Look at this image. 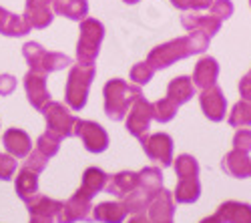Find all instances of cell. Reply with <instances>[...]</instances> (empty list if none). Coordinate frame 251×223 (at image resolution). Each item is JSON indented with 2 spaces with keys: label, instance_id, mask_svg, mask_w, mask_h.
<instances>
[{
  "label": "cell",
  "instance_id": "cell-47",
  "mask_svg": "<svg viewBox=\"0 0 251 223\" xmlns=\"http://www.w3.org/2000/svg\"><path fill=\"white\" fill-rule=\"evenodd\" d=\"M249 4H251V0H249Z\"/></svg>",
  "mask_w": 251,
  "mask_h": 223
},
{
  "label": "cell",
  "instance_id": "cell-30",
  "mask_svg": "<svg viewBox=\"0 0 251 223\" xmlns=\"http://www.w3.org/2000/svg\"><path fill=\"white\" fill-rule=\"evenodd\" d=\"M227 123L237 129H247L251 125V100L241 99L239 103H235L227 117Z\"/></svg>",
  "mask_w": 251,
  "mask_h": 223
},
{
  "label": "cell",
  "instance_id": "cell-39",
  "mask_svg": "<svg viewBox=\"0 0 251 223\" xmlns=\"http://www.w3.org/2000/svg\"><path fill=\"white\" fill-rule=\"evenodd\" d=\"M16 89V78L12 74H0V95L8 97Z\"/></svg>",
  "mask_w": 251,
  "mask_h": 223
},
{
  "label": "cell",
  "instance_id": "cell-15",
  "mask_svg": "<svg viewBox=\"0 0 251 223\" xmlns=\"http://www.w3.org/2000/svg\"><path fill=\"white\" fill-rule=\"evenodd\" d=\"M173 213H175L173 193L161 189L147 207V217L151 219V223H173Z\"/></svg>",
  "mask_w": 251,
  "mask_h": 223
},
{
  "label": "cell",
  "instance_id": "cell-21",
  "mask_svg": "<svg viewBox=\"0 0 251 223\" xmlns=\"http://www.w3.org/2000/svg\"><path fill=\"white\" fill-rule=\"evenodd\" d=\"M50 6L54 14L67 16L71 20H85L89 14V2L87 0H50Z\"/></svg>",
  "mask_w": 251,
  "mask_h": 223
},
{
  "label": "cell",
  "instance_id": "cell-8",
  "mask_svg": "<svg viewBox=\"0 0 251 223\" xmlns=\"http://www.w3.org/2000/svg\"><path fill=\"white\" fill-rule=\"evenodd\" d=\"M127 131L137 137L139 141H143L145 137L149 135L151 129V121H153V103L147 100L143 95L131 105L129 113H127Z\"/></svg>",
  "mask_w": 251,
  "mask_h": 223
},
{
  "label": "cell",
  "instance_id": "cell-7",
  "mask_svg": "<svg viewBox=\"0 0 251 223\" xmlns=\"http://www.w3.org/2000/svg\"><path fill=\"white\" fill-rule=\"evenodd\" d=\"M91 201H93V197L78 187L76 193L67 201V203H62L60 211L56 213V221L58 223L91 221L93 219V205H91Z\"/></svg>",
  "mask_w": 251,
  "mask_h": 223
},
{
  "label": "cell",
  "instance_id": "cell-29",
  "mask_svg": "<svg viewBox=\"0 0 251 223\" xmlns=\"http://www.w3.org/2000/svg\"><path fill=\"white\" fill-rule=\"evenodd\" d=\"M26 205H28V213L30 215H43V217H54L56 219V213L62 207V201H56V199H50L47 195L38 193Z\"/></svg>",
  "mask_w": 251,
  "mask_h": 223
},
{
  "label": "cell",
  "instance_id": "cell-37",
  "mask_svg": "<svg viewBox=\"0 0 251 223\" xmlns=\"http://www.w3.org/2000/svg\"><path fill=\"white\" fill-rule=\"evenodd\" d=\"M16 163H18V161L12 155L0 153V179H2V181L12 179V175L16 173Z\"/></svg>",
  "mask_w": 251,
  "mask_h": 223
},
{
  "label": "cell",
  "instance_id": "cell-45",
  "mask_svg": "<svg viewBox=\"0 0 251 223\" xmlns=\"http://www.w3.org/2000/svg\"><path fill=\"white\" fill-rule=\"evenodd\" d=\"M201 223H221V221L217 219V215H213V217H205Z\"/></svg>",
  "mask_w": 251,
  "mask_h": 223
},
{
  "label": "cell",
  "instance_id": "cell-14",
  "mask_svg": "<svg viewBox=\"0 0 251 223\" xmlns=\"http://www.w3.org/2000/svg\"><path fill=\"white\" fill-rule=\"evenodd\" d=\"M181 25L187 32H203L207 34L209 38H213L219 30H221V20L213 14H197L195 10L193 12H185L181 16Z\"/></svg>",
  "mask_w": 251,
  "mask_h": 223
},
{
  "label": "cell",
  "instance_id": "cell-31",
  "mask_svg": "<svg viewBox=\"0 0 251 223\" xmlns=\"http://www.w3.org/2000/svg\"><path fill=\"white\" fill-rule=\"evenodd\" d=\"M175 161V173L179 179H185V177H199V163L193 155H179Z\"/></svg>",
  "mask_w": 251,
  "mask_h": 223
},
{
  "label": "cell",
  "instance_id": "cell-36",
  "mask_svg": "<svg viewBox=\"0 0 251 223\" xmlns=\"http://www.w3.org/2000/svg\"><path fill=\"white\" fill-rule=\"evenodd\" d=\"M209 10H211L213 16H217L221 23L223 20H227L229 16H233V2L231 0H213V4L209 6Z\"/></svg>",
  "mask_w": 251,
  "mask_h": 223
},
{
  "label": "cell",
  "instance_id": "cell-23",
  "mask_svg": "<svg viewBox=\"0 0 251 223\" xmlns=\"http://www.w3.org/2000/svg\"><path fill=\"white\" fill-rule=\"evenodd\" d=\"M16 193L18 197L25 201V203H30V201L38 195V173L30 171V169H20L16 175Z\"/></svg>",
  "mask_w": 251,
  "mask_h": 223
},
{
  "label": "cell",
  "instance_id": "cell-34",
  "mask_svg": "<svg viewBox=\"0 0 251 223\" xmlns=\"http://www.w3.org/2000/svg\"><path fill=\"white\" fill-rule=\"evenodd\" d=\"M155 74V69L145 60V63H137L133 69H131V80H135V85H147L149 80L153 78Z\"/></svg>",
  "mask_w": 251,
  "mask_h": 223
},
{
  "label": "cell",
  "instance_id": "cell-11",
  "mask_svg": "<svg viewBox=\"0 0 251 223\" xmlns=\"http://www.w3.org/2000/svg\"><path fill=\"white\" fill-rule=\"evenodd\" d=\"M199 105H201V111L205 113V117L213 123H219V121L225 119V113H227V99L223 95V91L213 85L209 89H203L201 95H199Z\"/></svg>",
  "mask_w": 251,
  "mask_h": 223
},
{
  "label": "cell",
  "instance_id": "cell-40",
  "mask_svg": "<svg viewBox=\"0 0 251 223\" xmlns=\"http://www.w3.org/2000/svg\"><path fill=\"white\" fill-rule=\"evenodd\" d=\"M239 93L245 100H251V73H247L241 80H239Z\"/></svg>",
  "mask_w": 251,
  "mask_h": 223
},
{
  "label": "cell",
  "instance_id": "cell-13",
  "mask_svg": "<svg viewBox=\"0 0 251 223\" xmlns=\"http://www.w3.org/2000/svg\"><path fill=\"white\" fill-rule=\"evenodd\" d=\"M23 16H25V20L28 23L30 28H36V30L47 28L54 18L50 0H26Z\"/></svg>",
  "mask_w": 251,
  "mask_h": 223
},
{
  "label": "cell",
  "instance_id": "cell-9",
  "mask_svg": "<svg viewBox=\"0 0 251 223\" xmlns=\"http://www.w3.org/2000/svg\"><path fill=\"white\" fill-rule=\"evenodd\" d=\"M143 151L151 161H157L161 167H169L173 163V139L167 133H151L143 141Z\"/></svg>",
  "mask_w": 251,
  "mask_h": 223
},
{
  "label": "cell",
  "instance_id": "cell-10",
  "mask_svg": "<svg viewBox=\"0 0 251 223\" xmlns=\"http://www.w3.org/2000/svg\"><path fill=\"white\" fill-rule=\"evenodd\" d=\"M75 135L82 141L87 151L91 153H102L109 147V135L100 125L93 123V121H80L76 119L75 123Z\"/></svg>",
  "mask_w": 251,
  "mask_h": 223
},
{
  "label": "cell",
  "instance_id": "cell-33",
  "mask_svg": "<svg viewBox=\"0 0 251 223\" xmlns=\"http://www.w3.org/2000/svg\"><path fill=\"white\" fill-rule=\"evenodd\" d=\"M60 141H62V139H58V137H54V135H50V133L47 131V133H43V135L36 139V149L50 159V157H54V155L58 153Z\"/></svg>",
  "mask_w": 251,
  "mask_h": 223
},
{
  "label": "cell",
  "instance_id": "cell-41",
  "mask_svg": "<svg viewBox=\"0 0 251 223\" xmlns=\"http://www.w3.org/2000/svg\"><path fill=\"white\" fill-rule=\"evenodd\" d=\"M213 4V0H189V10H195V12H199V10H205V8H209Z\"/></svg>",
  "mask_w": 251,
  "mask_h": 223
},
{
  "label": "cell",
  "instance_id": "cell-42",
  "mask_svg": "<svg viewBox=\"0 0 251 223\" xmlns=\"http://www.w3.org/2000/svg\"><path fill=\"white\" fill-rule=\"evenodd\" d=\"M129 223H151V219L147 215H143V213H137V215H133L129 219Z\"/></svg>",
  "mask_w": 251,
  "mask_h": 223
},
{
  "label": "cell",
  "instance_id": "cell-24",
  "mask_svg": "<svg viewBox=\"0 0 251 223\" xmlns=\"http://www.w3.org/2000/svg\"><path fill=\"white\" fill-rule=\"evenodd\" d=\"M195 95V85L191 76H177L167 87V99H171L177 107H181L187 100H191Z\"/></svg>",
  "mask_w": 251,
  "mask_h": 223
},
{
  "label": "cell",
  "instance_id": "cell-12",
  "mask_svg": "<svg viewBox=\"0 0 251 223\" xmlns=\"http://www.w3.org/2000/svg\"><path fill=\"white\" fill-rule=\"evenodd\" d=\"M25 89H26L28 103L36 111H43L50 103V93L47 89V74L36 73V71H28L25 74Z\"/></svg>",
  "mask_w": 251,
  "mask_h": 223
},
{
  "label": "cell",
  "instance_id": "cell-20",
  "mask_svg": "<svg viewBox=\"0 0 251 223\" xmlns=\"http://www.w3.org/2000/svg\"><path fill=\"white\" fill-rule=\"evenodd\" d=\"M217 219L221 223H251V205L239 201H227L217 209Z\"/></svg>",
  "mask_w": 251,
  "mask_h": 223
},
{
  "label": "cell",
  "instance_id": "cell-48",
  "mask_svg": "<svg viewBox=\"0 0 251 223\" xmlns=\"http://www.w3.org/2000/svg\"><path fill=\"white\" fill-rule=\"evenodd\" d=\"M249 73H251V71H249Z\"/></svg>",
  "mask_w": 251,
  "mask_h": 223
},
{
  "label": "cell",
  "instance_id": "cell-1",
  "mask_svg": "<svg viewBox=\"0 0 251 223\" xmlns=\"http://www.w3.org/2000/svg\"><path fill=\"white\" fill-rule=\"evenodd\" d=\"M104 95V113L111 121H123L127 117L131 105L143 95L139 85H129L121 78L109 80L102 89Z\"/></svg>",
  "mask_w": 251,
  "mask_h": 223
},
{
  "label": "cell",
  "instance_id": "cell-4",
  "mask_svg": "<svg viewBox=\"0 0 251 223\" xmlns=\"http://www.w3.org/2000/svg\"><path fill=\"white\" fill-rule=\"evenodd\" d=\"M191 54H195V50H193L191 36L187 34V36H179V38H173L165 45L155 47L147 56V63L155 71H159V69L171 67L173 63H177V60H183V58L191 56Z\"/></svg>",
  "mask_w": 251,
  "mask_h": 223
},
{
  "label": "cell",
  "instance_id": "cell-5",
  "mask_svg": "<svg viewBox=\"0 0 251 223\" xmlns=\"http://www.w3.org/2000/svg\"><path fill=\"white\" fill-rule=\"evenodd\" d=\"M23 54L26 58V63L30 65V71L36 73H56L73 65V58L60 52H49L47 49H43L38 43H26L23 47Z\"/></svg>",
  "mask_w": 251,
  "mask_h": 223
},
{
  "label": "cell",
  "instance_id": "cell-38",
  "mask_svg": "<svg viewBox=\"0 0 251 223\" xmlns=\"http://www.w3.org/2000/svg\"><path fill=\"white\" fill-rule=\"evenodd\" d=\"M233 149H239L243 153L251 151V129H239L233 137Z\"/></svg>",
  "mask_w": 251,
  "mask_h": 223
},
{
  "label": "cell",
  "instance_id": "cell-27",
  "mask_svg": "<svg viewBox=\"0 0 251 223\" xmlns=\"http://www.w3.org/2000/svg\"><path fill=\"white\" fill-rule=\"evenodd\" d=\"M107 179L109 175L104 173L102 169L99 167H89L85 171V175H82V183H80V189L89 193L91 197H95L97 193L104 191V187H107Z\"/></svg>",
  "mask_w": 251,
  "mask_h": 223
},
{
  "label": "cell",
  "instance_id": "cell-18",
  "mask_svg": "<svg viewBox=\"0 0 251 223\" xmlns=\"http://www.w3.org/2000/svg\"><path fill=\"white\" fill-rule=\"evenodd\" d=\"M139 187V173L135 171H121L113 177L107 179V187L104 191L119 197V199H125L129 193H133L135 189Z\"/></svg>",
  "mask_w": 251,
  "mask_h": 223
},
{
  "label": "cell",
  "instance_id": "cell-22",
  "mask_svg": "<svg viewBox=\"0 0 251 223\" xmlns=\"http://www.w3.org/2000/svg\"><path fill=\"white\" fill-rule=\"evenodd\" d=\"M30 30L32 28L28 26L25 16L12 14L6 8L0 6V34H4V36H25Z\"/></svg>",
  "mask_w": 251,
  "mask_h": 223
},
{
  "label": "cell",
  "instance_id": "cell-28",
  "mask_svg": "<svg viewBox=\"0 0 251 223\" xmlns=\"http://www.w3.org/2000/svg\"><path fill=\"white\" fill-rule=\"evenodd\" d=\"M139 189H143L147 195L155 197L163 189V173L159 167H145L139 171Z\"/></svg>",
  "mask_w": 251,
  "mask_h": 223
},
{
  "label": "cell",
  "instance_id": "cell-3",
  "mask_svg": "<svg viewBox=\"0 0 251 223\" xmlns=\"http://www.w3.org/2000/svg\"><path fill=\"white\" fill-rule=\"evenodd\" d=\"M80 36L76 45V60L78 65H93L97 60L100 43L104 38V26L97 18H85L80 20Z\"/></svg>",
  "mask_w": 251,
  "mask_h": 223
},
{
  "label": "cell",
  "instance_id": "cell-35",
  "mask_svg": "<svg viewBox=\"0 0 251 223\" xmlns=\"http://www.w3.org/2000/svg\"><path fill=\"white\" fill-rule=\"evenodd\" d=\"M47 165H49V157L43 155L38 149L30 151L28 157H26V161H25V167L30 169V171H34V173H43L47 169Z\"/></svg>",
  "mask_w": 251,
  "mask_h": 223
},
{
  "label": "cell",
  "instance_id": "cell-16",
  "mask_svg": "<svg viewBox=\"0 0 251 223\" xmlns=\"http://www.w3.org/2000/svg\"><path fill=\"white\" fill-rule=\"evenodd\" d=\"M217 76H219V65L213 56H203L199 58V63L195 65V71H193V85L195 89H209L217 85Z\"/></svg>",
  "mask_w": 251,
  "mask_h": 223
},
{
  "label": "cell",
  "instance_id": "cell-2",
  "mask_svg": "<svg viewBox=\"0 0 251 223\" xmlns=\"http://www.w3.org/2000/svg\"><path fill=\"white\" fill-rule=\"evenodd\" d=\"M95 78V65H73L65 87V103L71 111H80L87 105L89 89Z\"/></svg>",
  "mask_w": 251,
  "mask_h": 223
},
{
  "label": "cell",
  "instance_id": "cell-6",
  "mask_svg": "<svg viewBox=\"0 0 251 223\" xmlns=\"http://www.w3.org/2000/svg\"><path fill=\"white\" fill-rule=\"evenodd\" d=\"M47 119V131L58 139H67L75 135V123L76 117L71 113L69 107H65L62 103H56V100H50V103L40 111Z\"/></svg>",
  "mask_w": 251,
  "mask_h": 223
},
{
  "label": "cell",
  "instance_id": "cell-43",
  "mask_svg": "<svg viewBox=\"0 0 251 223\" xmlns=\"http://www.w3.org/2000/svg\"><path fill=\"white\" fill-rule=\"evenodd\" d=\"M54 217H43V215H30V223H52Z\"/></svg>",
  "mask_w": 251,
  "mask_h": 223
},
{
  "label": "cell",
  "instance_id": "cell-25",
  "mask_svg": "<svg viewBox=\"0 0 251 223\" xmlns=\"http://www.w3.org/2000/svg\"><path fill=\"white\" fill-rule=\"evenodd\" d=\"M127 217V209L119 201H104L93 207V219L100 223H123Z\"/></svg>",
  "mask_w": 251,
  "mask_h": 223
},
{
  "label": "cell",
  "instance_id": "cell-32",
  "mask_svg": "<svg viewBox=\"0 0 251 223\" xmlns=\"http://www.w3.org/2000/svg\"><path fill=\"white\" fill-rule=\"evenodd\" d=\"M177 105L173 103L171 99H159L153 103V119L157 121V123H169V121L177 115Z\"/></svg>",
  "mask_w": 251,
  "mask_h": 223
},
{
  "label": "cell",
  "instance_id": "cell-17",
  "mask_svg": "<svg viewBox=\"0 0 251 223\" xmlns=\"http://www.w3.org/2000/svg\"><path fill=\"white\" fill-rule=\"evenodd\" d=\"M2 143L6 153L12 155L14 159H26L28 153L32 151V141L28 133H25L23 129H8L2 135Z\"/></svg>",
  "mask_w": 251,
  "mask_h": 223
},
{
  "label": "cell",
  "instance_id": "cell-46",
  "mask_svg": "<svg viewBox=\"0 0 251 223\" xmlns=\"http://www.w3.org/2000/svg\"><path fill=\"white\" fill-rule=\"evenodd\" d=\"M123 2H127V4H137L139 0H123Z\"/></svg>",
  "mask_w": 251,
  "mask_h": 223
},
{
  "label": "cell",
  "instance_id": "cell-44",
  "mask_svg": "<svg viewBox=\"0 0 251 223\" xmlns=\"http://www.w3.org/2000/svg\"><path fill=\"white\" fill-rule=\"evenodd\" d=\"M171 4L179 10H189V0H171Z\"/></svg>",
  "mask_w": 251,
  "mask_h": 223
},
{
  "label": "cell",
  "instance_id": "cell-19",
  "mask_svg": "<svg viewBox=\"0 0 251 223\" xmlns=\"http://www.w3.org/2000/svg\"><path fill=\"white\" fill-rule=\"evenodd\" d=\"M223 171L227 175H231L235 179H245L251 175V159H249V153H243L239 149H233L229 151L225 157H223V163H221Z\"/></svg>",
  "mask_w": 251,
  "mask_h": 223
},
{
  "label": "cell",
  "instance_id": "cell-26",
  "mask_svg": "<svg viewBox=\"0 0 251 223\" xmlns=\"http://www.w3.org/2000/svg\"><path fill=\"white\" fill-rule=\"evenodd\" d=\"M199 195H201L199 177H185L179 179L173 199H177V203H193V201L199 199Z\"/></svg>",
  "mask_w": 251,
  "mask_h": 223
}]
</instances>
